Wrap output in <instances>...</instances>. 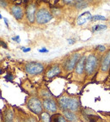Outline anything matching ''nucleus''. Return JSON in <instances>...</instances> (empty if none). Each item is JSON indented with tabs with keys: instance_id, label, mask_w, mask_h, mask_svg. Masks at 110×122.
Instances as JSON below:
<instances>
[{
	"instance_id": "f257e3e1",
	"label": "nucleus",
	"mask_w": 110,
	"mask_h": 122,
	"mask_svg": "<svg viewBox=\"0 0 110 122\" xmlns=\"http://www.w3.org/2000/svg\"><path fill=\"white\" fill-rule=\"evenodd\" d=\"M59 109L63 111L70 110L72 112H75L80 108V102L77 98L70 97L67 96H62L59 98L58 101Z\"/></svg>"
},
{
	"instance_id": "f03ea898",
	"label": "nucleus",
	"mask_w": 110,
	"mask_h": 122,
	"mask_svg": "<svg viewBox=\"0 0 110 122\" xmlns=\"http://www.w3.org/2000/svg\"><path fill=\"white\" fill-rule=\"evenodd\" d=\"M98 57L94 53H91L86 57L85 64V73L87 76H92L98 68Z\"/></svg>"
},
{
	"instance_id": "7ed1b4c3",
	"label": "nucleus",
	"mask_w": 110,
	"mask_h": 122,
	"mask_svg": "<svg viewBox=\"0 0 110 122\" xmlns=\"http://www.w3.org/2000/svg\"><path fill=\"white\" fill-rule=\"evenodd\" d=\"M53 19V14L47 8H40L36 14V22L39 25H44Z\"/></svg>"
},
{
	"instance_id": "20e7f679",
	"label": "nucleus",
	"mask_w": 110,
	"mask_h": 122,
	"mask_svg": "<svg viewBox=\"0 0 110 122\" xmlns=\"http://www.w3.org/2000/svg\"><path fill=\"white\" fill-rule=\"evenodd\" d=\"M44 69H45V66L43 64L40 62H36V61H30L26 63L25 65V71L30 76H36V75L42 74L44 71Z\"/></svg>"
},
{
	"instance_id": "39448f33",
	"label": "nucleus",
	"mask_w": 110,
	"mask_h": 122,
	"mask_svg": "<svg viewBox=\"0 0 110 122\" xmlns=\"http://www.w3.org/2000/svg\"><path fill=\"white\" fill-rule=\"evenodd\" d=\"M27 107L35 114H42L43 110V105L37 97H30L27 101Z\"/></svg>"
},
{
	"instance_id": "423d86ee",
	"label": "nucleus",
	"mask_w": 110,
	"mask_h": 122,
	"mask_svg": "<svg viewBox=\"0 0 110 122\" xmlns=\"http://www.w3.org/2000/svg\"><path fill=\"white\" fill-rule=\"evenodd\" d=\"M80 58H81V55H80V53H72V54L65 60V64H64V67H65V71L70 72V71H72L73 70H75L76 65H77V63L79 62Z\"/></svg>"
},
{
	"instance_id": "0eeeda50",
	"label": "nucleus",
	"mask_w": 110,
	"mask_h": 122,
	"mask_svg": "<svg viewBox=\"0 0 110 122\" xmlns=\"http://www.w3.org/2000/svg\"><path fill=\"white\" fill-rule=\"evenodd\" d=\"M37 11V5L35 3H30L25 8V17L30 24H33L36 21V14Z\"/></svg>"
},
{
	"instance_id": "6e6552de",
	"label": "nucleus",
	"mask_w": 110,
	"mask_h": 122,
	"mask_svg": "<svg viewBox=\"0 0 110 122\" xmlns=\"http://www.w3.org/2000/svg\"><path fill=\"white\" fill-rule=\"evenodd\" d=\"M42 105L48 112L55 114L58 110V104L53 98H44L42 101Z\"/></svg>"
},
{
	"instance_id": "1a4fd4ad",
	"label": "nucleus",
	"mask_w": 110,
	"mask_h": 122,
	"mask_svg": "<svg viewBox=\"0 0 110 122\" xmlns=\"http://www.w3.org/2000/svg\"><path fill=\"white\" fill-rule=\"evenodd\" d=\"M10 12H11L12 15L17 20H21L23 19V17H24V15H25V11H24V9L21 6L17 5V4L12 5L10 7Z\"/></svg>"
},
{
	"instance_id": "9d476101",
	"label": "nucleus",
	"mask_w": 110,
	"mask_h": 122,
	"mask_svg": "<svg viewBox=\"0 0 110 122\" xmlns=\"http://www.w3.org/2000/svg\"><path fill=\"white\" fill-rule=\"evenodd\" d=\"M101 71L103 73H106L110 69V49L106 53L104 56H103L102 62H101Z\"/></svg>"
},
{
	"instance_id": "9b49d317",
	"label": "nucleus",
	"mask_w": 110,
	"mask_h": 122,
	"mask_svg": "<svg viewBox=\"0 0 110 122\" xmlns=\"http://www.w3.org/2000/svg\"><path fill=\"white\" fill-rule=\"evenodd\" d=\"M85 60H86V57L85 55L81 56V58L80 59L79 62L77 63L75 69V72L76 75L78 76H81L84 72H85Z\"/></svg>"
},
{
	"instance_id": "f8f14e48",
	"label": "nucleus",
	"mask_w": 110,
	"mask_h": 122,
	"mask_svg": "<svg viewBox=\"0 0 110 122\" xmlns=\"http://www.w3.org/2000/svg\"><path fill=\"white\" fill-rule=\"evenodd\" d=\"M91 15L89 11H86V12H84L82 13L81 15H80L78 16L77 20H76V23H77V25H82L84 24H85L86 22H88L89 20H91Z\"/></svg>"
},
{
	"instance_id": "ddd939ff",
	"label": "nucleus",
	"mask_w": 110,
	"mask_h": 122,
	"mask_svg": "<svg viewBox=\"0 0 110 122\" xmlns=\"http://www.w3.org/2000/svg\"><path fill=\"white\" fill-rule=\"evenodd\" d=\"M60 73H61V67L59 65H53L46 72V76H48V78H53V77L59 76Z\"/></svg>"
},
{
	"instance_id": "4468645a",
	"label": "nucleus",
	"mask_w": 110,
	"mask_h": 122,
	"mask_svg": "<svg viewBox=\"0 0 110 122\" xmlns=\"http://www.w3.org/2000/svg\"><path fill=\"white\" fill-rule=\"evenodd\" d=\"M63 115L65 116V118L67 120H69L70 122H75L78 120L76 114L74 112H72V111H70V110L63 111Z\"/></svg>"
},
{
	"instance_id": "2eb2a0df",
	"label": "nucleus",
	"mask_w": 110,
	"mask_h": 122,
	"mask_svg": "<svg viewBox=\"0 0 110 122\" xmlns=\"http://www.w3.org/2000/svg\"><path fill=\"white\" fill-rule=\"evenodd\" d=\"M51 122H67V120L61 114L55 113L51 116Z\"/></svg>"
},
{
	"instance_id": "dca6fc26",
	"label": "nucleus",
	"mask_w": 110,
	"mask_h": 122,
	"mask_svg": "<svg viewBox=\"0 0 110 122\" xmlns=\"http://www.w3.org/2000/svg\"><path fill=\"white\" fill-rule=\"evenodd\" d=\"M4 122H14V114L11 109H8L4 114Z\"/></svg>"
},
{
	"instance_id": "f3484780",
	"label": "nucleus",
	"mask_w": 110,
	"mask_h": 122,
	"mask_svg": "<svg viewBox=\"0 0 110 122\" xmlns=\"http://www.w3.org/2000/svg\"><path fill=\"white\" fill-rule=\"evenodd\" d=\"M75 6L77 10H82L84 8L87 7L88 2H86V1H76L75 3Z\"/></svg>"
},
{
	"instance_id": "a211bd4d",
	"label": "nucleus",
	"mask_w": 110,
	"mask_h": 122,
	"mask_svg": "<svg viewBox=\"0 0 110 122\" xmlns=\"http://www.w3.org/2000/svg\"><path fill=\"white\" fill-rule=\"evenodd\" d=\"M41 119L42 122H51V116L48 112H42L41 114Z\"/></svg>"
},
{
	"instance_id": "6ab92c4d",
	"label": "nucleus",
	"mask_w": 110,
	"mask_h": 122,
	"mask_svg": "<svg viewBox=\"0 0 110 122\" xmlns=\"http://www.w3.org/2000/svg\"><path fill=\"white\" fill-rule=\"evenodd\" d=\"M99 116L94 114H86V120L89 122H97L99 120Z\"/></svg>"
},
{
	"instance_id": "aec40b11",
	"label": "nucleus",
	"mask_w": 110,
	"mask_h": 122,
	"mask_svg": "<svg viewBox=\"0 0 110 122\" xmlns=\"http://www.w3.org/2000/svg\"><path fill=\"white\" fill-rule=\"evenodd\" d=\"M107 29L106 25H97L92 27V31H98V30H103Z\"/></svg>"
},
{
	"instance_id": "412c9836",
	"label": "nucleus",
	"mask_w": 110,
	"mask_h": 122,
	"mask_svg": "<svg viewBox=\"0 0 110 122\" xmlns=\"http://www.w3.org/2000/svg\"><path fill=\"white\" fill-rule=\"evenodd\" d=\"M107 18L104 17V16H103V15H94V16H92L91 17V21H97V20H106Z\"/></svg>"
},
{
	"instance_id": "4be33fe9",
	"label": "nucleus",
	"mask_w": 110,
	"mask_h": 122,
	"mask_svg": "<svg viewBox=\"0 0 110 122\" xmlns=\"http://www.w3.org/2000/svg\"><path fill=\"white\" fill-rule=\"evenodd\" d=\"M96 49H97V51L101 52V53H103V52L106 51V47L103 45H98L96 47Z\"/></svg>"
},
{
	"instance_id": "5701e85b",
	"label": "nucleus",
	"mask_w": 110,
	"mask_h": 122,
	"mask_svg": "<svg viewBox=\"0 0 110 122\" xmlns=\"http://www.w3.org/2000/svg\"><path fill=\"white\" fill-rule=\"evenodd\" d=\"M0 6H2L3 8H6L8 6V3L5 1H1L0 0Z\"/></svg>"
},
{
	"instance_id": "b1692460",
	"label": "nucleus",
	"mask_w": 110,
	"mask_h": 122,
	"mask_svg": "<svg viewBox=\"0 0 110 122\" xmlns=\"http://www.w3.org/2000/svg\"><path fill=\"white\" fill-rule=\"evenodd\" d=\"M12 40L16 41V42H17L18 43H19V42H20V36H15V37L12 38Z\"/></svg>"
},
{
	"instance_id": "393cba45",
	"label": "nucleus",
	"mask_w": 110,
	"mask_h": 122,
	"mask_svg": "<svg viewBox=\"0 0 110 122\" xmlns=\"http://www.w3.org/2000/svg\"><path fill=\"white\" fill-rule=\"evenodd\" d=\"M21 49H22V51L24 52V53H27V52H30L31 48H24V47H22Z\"/></svg>"
},
{
	"instance_id": "a878e982",
	"label": "nucleus",
	"mask_w": 110,
	"mask_h": 122,
	"mask_svg": "<svg viewBox=\"0 0 110 122\" xmlns=\"http://www.w3.org/2000/svg\"><path fill=\"white\" fill-rule=\"evenodd\" d=\"M38 52L39 53H48V50L46 49L45 48H43L42 49H38Z\"/></svg>"
},
{
	"instance_id": "bb28decb",
	"label": "nucleus",
	"mask_w": 110,
	"mask_h": 122,
	"mask_svg": "<svg viewBox=\"0 0 110 122\" xmlns=\"http://www.w3.org/2000/svg\"><path fill=\"white\" fill-rule=\"evenodd\" d=\"M6 79H7L8 81H12L13 80V76H12L11 75H7V76H6Z\"/></svg>"
},
{
	"instance_id": "cd10ccee",
	"label": "nucleus",
	"mask_w": 110,
	"mask_h": 122,
	"mask_svg": "<svg viewBox=\"0 0 110 122\" xmlns=\"http://www.w3.org/2000/svg\"><path fill=\"white\" fill-rule=\"evenodd\" d=\"M68 42H69V43H70V44H74L75 43V40H74V39H69Z\"/></svg>"
},
{
	"instance_id": "c85d7f7f",
	"label": "nucleus",
	"mask_w": 110,
	"mask_h": 122,
	"mask_svg": "<svg viewBox=\"0 0 110 122\" xmlns=\"http://www.w3.org/2000/svg\"><path fill=\"white\" fill-rule=\"evenodd\" d=\"M4 22H5L6 25H7L8 27H9V23H8V19H6V18H4Z\"/></svg>"
},
{
	"instance_id": "c756f323",
	"label": "nucleus",
	"mask_w": 110,
	"mask_h": 122,
	"mask_svg": "<svg viewBox=\"0 0 110 122\" xmlns=\"http://www.w3.org/2000/svg\"><path fill=\"white\" fill-rule=\"evenodd\" d=\"M2 74H3V70L0 69V75H2Z\"/></svg>"
},
{
	"instance_id": "7c9ffc66",
	"label": "nucleus",
	"mask_w": 110,
	"mask_h": 122,
	"mask_svg": "<svg viewBox=\"0 0 110 122\" xmlns=\"http://www.w3.org/2000/svg\"><path fill=\"white\" fill-rule=\"evenodd\" d=\"M2 18H3V17H2V15H0V19H2Z\"/></svg>"
},
{
	"instance_id": "2f4dec72",
	"label": "nucleus",
	"mask_w": 110,
	"mask_h": 122,
	"mask_svg": "<svg viewBox=\"0 0 110 122\" xmlns=\"http://www.w3.org/2000/svg\"><path fill=\"white\" fill-rule=\"evenodd\" d=\"M109 25H110V21H109Z\"/></svg>"
}]
</instances>
